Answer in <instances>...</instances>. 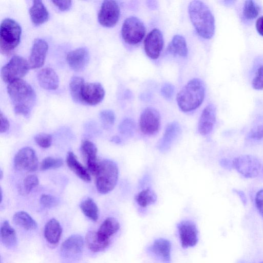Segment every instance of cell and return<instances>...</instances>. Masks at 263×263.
Instances as JSON below:
<instances>
[{"instance_id": "6da1fadb", "label": "cell", "mask_w": 263, "mask_h": 263, "mask_svg": "<svg viewBox=\"0 0 263 263\" xmlns=\"http://www.w3.org/2000/svg\"><path fill=\"white\" fill-rule=\"evenodd\" d=\"M7 92L16 114L29 117L36 102V94L31 86L23 79L8 84Z\"/></svg>"}, {"instance_id": "7a4b0ae2", "label": "cell", "mask_w": 263, "mask_h": 263, "mask_svg": "<svg viewBox=\"0 0 263 263\" xmlns=\"http://www.w3.org/2000/svg\"><path fill=\"white\" fill-rule=\"evenodd\" d=\"M191 22L198 34L205 39H211L215 33V20L208 6L200 1H193L188 6Z\"/></svg>"}, {"instance_id": "3957f363", "label": "cell", "mask_w": 263, "mask_h": 263, "mask_svg": "<svg viewBox=\"0 0 263 263\" xmlns=\"http://www.w3.org/2000/svg\"><path fill=\"white\" fill-rule=\"evenodd\" d=\"M205 91V85L201 79L194 78L190 80L177 95L179 107L183 112L196 109L202 104Z\"/></svg>"}, {"instance_id": "277c9868", "label": "cell", "mask_w": 263, "mask_h": 263, "mask_svg": "<svg viewBox=\"0 0 263 263\" xmlns=\"http://www.w3.org/2000/svg\"><path fill=\"white\" fill-rule=\"evenodd\" d=\"M118 176V167L115 162L108 159L100 161L95 175L98 192L102 194L111 192L117 184Z\"/></svg>"}, {"instance_id": "5b68a950", "label": "cell", "mask_w": 263, "mask_h": 263, "mask_svg": "<svg viewBox=\"0 0 263 263\" xmlns=\"http://www.w3.org/2000/svg\"><path fill=\"white\" fill-rule=\"evenodd\" d=\"M0 29V51L2 54L8 55L20 43L21 27L14 20L6 18L2 21Z\"/></svg>"}, {"instance_id": "8992f818", "label": "cell", "mask_w": 263, "mask_h": 263, "mask_svg": "<svg viewBox=\"0 0 263 263\" xmlns=\"http://www.w3.org/2000/svg\"><path fill=\"white\" fill-rule=\"evenodd\" d=\"M120 229L118 220L112 217H108L100 226L97 232L92 231V240L95 245L101 251L106 249L110 243V238Z\"/></svg>"}, {"instance_id": "52a82bcc", "label": "cell", "mask_w": 263, "mask_h": 263, "mask_svg": "<svg viewBox=\"0 0 263 263\" xmlns=\"http://www.w3.org/2000/svg\"><path fill=\"white\" fill-rule=\"evenodd\" d=\"M30 66L25 59L19 55L13 56L1 69L3 81L8 84L22 79L28 72Z\"/></svg>"}, {"instance_id": "ba28073f", "label": "cell", "mask_w": 263, "mask_h": 263, "mask_svg": "<svg viewBox=\"0 0 263 263\" xmlns=\"http://www.w3.org/2000/svg\"><path fill=\"white\" fill-rule=\"evenodd\" d=\"M145 31L143 22L137 17L131 16L127 18L123 23L121 34L126 43L135 45L142 41Z\"/></svg>"}, {"instance_id": "9c48e42d", "label": "cell", "mask_w": 263, "mask_h": 263, "mask_svg": "<svg viewBox=\"0 0 263 263\" xmlns=\"http://www.w3.org/2000/svg\"><path fill=\"white\" fill-rule=\"evenodd\" d=\"M232 165L239 174L247 178L257 177L261 168L259 159L252 155H242L235 158Z\"/></svg>"}, {"instance_id": "30bf717a", "label": "cell", "mask_w": 263, "mask_h": 263, "mask_svg": "<svg viewBox=\"0 0 263 263\" xmlns=\"http://www.w3.org/2000/svg\"><path fill=\"white\" fill-rule=\"evenodd\" d=\"M105 90L99 83H83L80 88L77 103L96 105L104 99Z\"/></svg>"}, {"instance_id": "8fae6325", "label": "cell", "mask_w": 263, "mask_h": 263, "mask_svg": "<svg viewBox=\"0 0 263 263\" xmlns=\"http://www.w3.org/2000/svg\"><path fill=\"white\" fill-rule=\"evenodd\" d=\"M161 118L158 111L152 107L145 108L142 112L139 121L141 132L147 136L155 135L159 130Z\"/></svg>"}, {"instance_id": "7c38bea8", "label": "cell", "mask_w": 263, "mask_h": 263, "mask_svg": "<svg viewBox=\"0 0 263 263\" xmlns=\"http://www.w3.org/2000/svg\"><path fill=\"white\" fill-rule=\"evenodd\" d=\"M14 165L18 170L35 171L38 167V160L34 151L29 147L20 149L14 157Z\"/></svg>"}, {"instance_id": "4fadbf2b", "label": "cell", "mask_w": 263, "mask_h": 263, "mask_svg": "<svg viewBox=\"0 0 263 263\" xmlns=\"http://www.w3.org/2000/svg\"><path fill=\"white\" fill-rule=\"evenodd\" d=\"M120 8L114 1H105L102 4L98 13V21L106 27L115 26L119 20Z\"/></svg>"}, {"instance_id": "5bb4252c", "label": "cell", "mask_w": 263, "mask_h": 263, "mask_svg": "<svg viewBox=\"0 0 263 263\" xmlns=\"http://www.w3.org/2000/svg\"><path fill=\"white\" fill-rule=\"evenodd\" d=\"M181 246L187 248L195 246L198 241V231L195 223L189 220L179 222L177 226Z\"/></svg>"}, {"instance_id": "9a60e30c", "label": "cell", "mask_w": 263, "mask_h": 263, "mask_svg": "<svg viewBox=\"0 0 263 263\" xmlns=\"http://www.w3.org/2000/svg\"><path fill=\"white\" fill-rule=\"evenodd\" d=\"M163 46V37L158 29H153L146 36L144 42L145 53L152 59H157L160 55Z\"/></svg>"}, {"instance_id": "2e32d148", "label": "cell", "mask_w": 263, "mask_h": 263, "mask_svg": "<svg viewBox=\"0 0 263 263\" xmlns=\"http://www.w3.org/2000/svg\"><path fill=\"white\" fill-rule=\"evenodd\" d=\"M48 49V45L45 40H34L28 60L30 68H39L43 65Z\"/></svg>"}, {"instance_id": "e0dca14e", "label": "cell", "mask_w": 263, "mask_h": 263, "mask_svg": "<svg viewBox=\"0 0 263 263\" xmlns=\"http://www.w3.org/2000/svg\"><path fill=\"white\" fill-rule=\"evenodd\" d=\"M81 151L85 159L87 170L95 176L100 163L97 160V148L96 145L89 140H84L81 143Z\"/></svg>"}, {"instance_id": "ac0fdd59", "label": "cell", "mask_w": 263, "mask_h": 263, "mask_svg": "<svg viewBox=\"0 0 263 263\" xmlns=\"http://www.w3.org/2000/svg\"><path fill=\"white\" fill-rule=\"evenodd\" d=\"M216 118V107L210 103L203 109L200 117L198 124L199 133L203 136L210 134L214 127Z\"/></svg>"}, {"instance_id": "d6986e66", "label": "cell", "mask_w": 263, "mask_h": 263, "mask_svg": "<svg viewBox=\"0 0 263 263\" xmlns=\"http://www.w3.org/2000/svg\"><path fill=\"white\" fill-rule=\"evenodd\" d=\"M89 53L84 47H81L69 52L66 61L69 67L74 71H80L85 69L89 61Z\"/></svg>"}, {"instance_id": "ffe728a7", "label": "cell", "mask_w": 263, "mask_h": 263, "mask_svg": "<svg viewBox=\"0 0 263 263\" xmlns=\"http://www.w3.org/2000/svg\"><path fill=\"white\" fill-rule=\"evenodd\" d=\"M84 239L80 235H72L67 238L61 245L62 255L66 258L80 254L84 248Z\"/></svg>"}, {"instance_id": "44dd1931", "label": "cell", "mask_w": 263, "mask_h": 263, "mask_svg": "<svg viewBox=\"0 0 263 263\" xmlns=\"http://www.w3.org/2000/svg\"><path fill=\"white\" fill-rule=\"evenodd\" d=\"M181 133L178 123L173 122L166 127L163 136L157 144V148L161 153L167 151Z\"/></svg>"}, {"instance_id": "7402d4cb", "label": "cell", "mask_w": 263, "mask_h": 263, "mask_svg": "<svg viewBox=\"0 0 263 263\" xmlns=\"http://www.w3.org/2000/svg\"><path fill=\"white\" fill-rule=\"evenodd\" d=\"M171 244L164 238L155 240L148 248V251L163 263L171 262Z\"/></svg>"}, {"instance_id": "603a6c76", "label": "cell", "mask_w": 263, "mask_h": 263, "mask_svg": "<svg viewBox=\"0 0 263 263\" xmlns=\"http://www.w3.org/2000/svg\"><path fill=\"white\" fill-rule=\"evenodd\" d=\"M37 79L41 87L47 90L57 89L59 84V79L55 71L47 67L42 69L38 73Z\"/></svg>"}, {"instance_id": "cb8c5ba5", "label": "cell", "mask_w": 263, "mask_h": 263, "mask_svg": "<svg viewBox=\"0 0 263 263\" xmlns=\"http://www.w3.org/2000/svg\"><path fill=\"white\" fill-rule=\"evenodd\" d=\"M66 163L68 167L81 179L86 182L91 181L88 171L77 159L72 152H69L66 156Z\"/></svg>"}, {"instance_id": "d4e9b609", "label": "cell", "mask_w": 263, "mask_h": 263, "mask_svg": "<svg viewBox=\"0 0 263 263\" xmlns=\"http://www.w3.org/2000/svg\"><path fill=\"white\" fill-rule=\"evenodd\" d=\"M62 233V227L55 218L50 219L45 226L44 237L47 241L51 245H56L59 242Z\"/></svg>"}, {"instance_id": "484cf974", "label": "cell", "mask_w": 263, "mask_h": 263, "mask_svg": "<svg viewBox=\"0 0 263 263\" xmlns=\"http://www.w3.org/2000/svg\"><path fill=\"white\" fill-rule=\"evenodd\" d=\"M29 14L32 23L39 25L46 22L49 18V13L42 1H33V5L29 9Z\"/></svg>"}, {"instance_id": "4316f807", "label": "cell", "mask_w": 263, "mask_h": 263, "mask_svg": "<svg viewBox=\"0 0 263 263\" xmlns=\"http://www.w3.org/2000/svg\"><path fill=\"white\" fill-rule=\"evenodd\" d=\"M1 238L3 243L7 247L12 248L16 245V232L7 220L4 221L1 225Z\"/></svg>"}, {"instance_id": "83f0119b", "label": "cell", "mask_w": 263, "mask_h": 263, "mask_svg": "<svg viewBox=\"0 0 263 263\" xmlns=\"http://www.w3.org/2000/svg\"><path fill=\"white\" fill-rule=\"evenodd\" d=\"M167 51L174 55L185 57L187 54L186 41L183 36L175 35L167 47Z\"/></svg>"}, {"instance_id": "f1b7e54d", "label": "cell", "mask_w": 263, "mask_h": 263, "mask_svg": "<svg viewBox=\"0 0 263 263\" xmlns=\"http://www.w3.org/2000/svg\"><path fill=\"white\" fill-rule=\"evenodd\" d=\"M14 223L27 230H33L37 228L36 222L27 212L19 211L13 216Z\"/></svg>"}, {"instance_id": "f546056e", "label": "cell", "mask_w": 263, "mask_h": 263, "mask_svg": "<svg viewBox=\"0 0 263 263\" xmlns=\"http://www.w3.org/2000/svg\"><path fill=\"white\" fill-rule=\"evenodd\" d=\"M80 208L83 213L89 219L93 221L98 220V208L92 198H88L82 201L80 204Z\"/></svg>"}, {"instance_id": "4dcf8cb0", "label": "cell", "mask_w": 263, "mask_h": 263, "mask_svg": "<svg viewBox=\"0 0 263 263\" xmlns=\"http://www.w3.org/2000/svg\"><path fill=\"white\" fill-rule=\"evenodd\" d=\"M261 8L255 1H246L242 9V17L246 21H253L259 15Z\"/></svg>"}, {"instance_id": "1f68e13d", "label": "cell", "mask_w": 263, "mask_h": 263, "mask_svg": "<svg viewBox=\"0 0 263 263\" xmlns=\"http://www.w3.org/2000/svg\"><path fill=\"white\" fill-rule=\"evenodd\" d=\"M157 199V196L155 192L149 189L141 191L135 197L137 203L143 208L154 204Z\"/></svg>"}, {"instance_id": "d6a6232c", "label": "cell", "mask_w": 263, "mask_h": 263, "mask_svg": "<svg viewBox=\"0 0 263 263\" xmlns=\"http://www.w3.org/2000/svg\"><path fill=\"white\" fill-rule=\"evenodd\" d=\"M136 129L135 121L130 118H126L121 122L119 130L120 133L126 137H132L134 135Z\"/></svg>"}, {"instance_id": "836d02e7", "label": "cell", "mask_w": 263, "mask_h": 263, "mask_svg": "<svg viewBox=\"0 0 263 263\" xmlns=\"http://www.w3.org/2000/svg\"><path fill=\"white\" fill-rule=\"evenodd\" d=\"M64 163L63 159L52 157L44 158L41 162L40 169L46 171L50 169H54L60 167Z\"/></svg>"}, {"instance_id": "e575fe53", "label": "cell", "mask_w": 263, "mask_h": 263, "mask_svg": "<svg viewBox=\"0 0 263 263\" xmlns=\"http://www.w3.org/2000/svg\"><path fill=\"white\" fill-rule=\"evenodd\" d=\"M84 82V79L78 76H73L70 80L69 83L70 93L76 102L77 101L80 88Z\"/></svg>"}, {"instance_id": "d590c367", "label": "cell", "mask_w": 263, "mask_h": 263, "mask_svg": "<svg viewBox=\"0 0 263 263\" xmlns=\"http://www.w3.org/2000/svg\"><path fill=\"white\" fill-rule=\"evenodd\" d=\"M247 138L253 140H260L263 138V122H256L248 133Z\"/></svg>"}, {"instance_id": "8d00e7d4", "label": "cell", "mask_w": 263, "mask_h": 263, "mask_svg": "<svg viewBox=\"0 0 263 263\" xmlns=\"http://www.w3.org/2000/svg\"><path fill=\"white\" fill-rule=\"evenodd\" d=\"M101 121L106 128L111 127L115 121V115L113 111L109 109L102 110L100 113Z\"/></svg>"}, {"instance_id": "74e56055", "label": "cell", "mask_w": 263, "mask_h": 263, "mask_svg": "<svg viewBox=\"0 0 263 263\" xmlns=\"http://www.w3.org/2000/svg\"><path fill=\"white\" fill-rule=\"evenodd\" d=\"M35 143L40 147L44 148H48L52 144V136L46 133H40L34 138Z\"/></svg>"}, {"instance_id": "f35d334b", "label": "cell", "mask_w": 263, "mask_h": 263, "mask_svg": "<svg viewBox=\"0 0 263 263\" xmlns=\"http://www.w3.org/2000/svg\"><path fill=\"white\" fill-rule=\"evenodd\" d=\"M252 86L256 90L263 89V65L256 71L252 80Z\"/></svg>"}, {"instance_id": "ab89813d", "label": "cell", "mask_w": 263, "mask_h": 263, "mask_svg": "<svg viewBox=\"0 0 263 263\" xmlns=\"http://www.w3.org/2000/svg\"><path fill=\"white\" fill-rule=\"evenodd\" d=\"M39 183L37 177L34 175H29L25 177L23 181V187L26 193H29L31 191L37 186Z\"/></svg>"}, {"instance_id": "60d3db41", "label": "cell", "mask_w": 263, "mask_h": 263, "mask_svg": "<svg viewBox=\"0 0 263 263\" xmlns=\"http://www.w3.org/2000/svg\"><path fill=\"white\" fill-rule=\"evenodd\" d=\"M58 200L51 195L43 194L40 198V203L45 208H51L58 204Z\"/></svg>"}, {"instance_id": "b9f144b4", "label": "cell", "mask_w": 263, "mask_h": 263, "mask_svg": "<svg viewBox=\"0 0 263 263\" xmlns=\"http://www.w3.org/2000/svg\"><path fill=\"white\" fill-rule=\"evenodd\" d=\"M175 87L170 83H164L160 89L161 94L166 99H171L174 95Z\"/></svg>"}, {"instance_id": "7bdbcfd3", "label": "cell", "mask_w": 263, "mask_h": 263, "mask_svg": "<svg viewBox=\"0 0 263 263\" xmlns=\"http://www.w3.org/2000/svg\"><path fill=\"white\" fill-rule=\"evenodd\" d=\"M52 2L62 11L69 10L72 5L71 1H52Z\"/></svg>"}, {"instance_id": "ee69618b", "label": "cell", "mask_w": 263, "mask_h": 263, "mask_svg": "<svg viewBox=\"0 0 263 263\" xmlns=\"http://www.w3.org/2000/svg\"><path fill=\"white\" fill-rule=\"evenodd\" d=\"M255 200L258 211L263 216V189L259 190L256 193Z\"/></svg>"}, {"instance_id": "f6af8a7d", "label": "cell", "mask_w": 263, "mask_h": 263, "mask_svg": "<svg viewBox=\"0 0 263 263\" xmlns=\"http://www.w3.org/2000/svg\"><path fill=\"white\" fill-rule=\"evenodd\" d=\"M0 120H1V133H6L9 128L10 123L7 118L5 116L3 113L1 111L0 113Z\"/></svg>"}, {"instance_id": "bcb514c9", "label": "cell", "mask_w": 263, "mask_h": 263, "mask_svg": "<svg viewBox=\"0 0 263 263\" xmlns=\"http://www.w3.org/2000/svg\"><path fill=\"white\" fill-rule=\"evenodd\" d=\"M256 28L258 33L263 36V16H260L257 20Z\"/></svg>"}, {"instance_id": "7dc6e473", "label": "cell", "mask_w": 263, "mask_h": 263, "mask_svg": "<svg viewBox=\"0 0 263 263\" xmlns=\"http://www.w3.org/2000/svg\"><path fill=\"white\" fill-rule=\"evenodd\" d=\"M220 163L222 166L225 167L226 168L230 169L232 167H233L232 162L230 163L229 160L226 159H222L220 161Z\"/></svg>"}, {"instance_id": "c3c4849f", "label": "cell", "mask_w": 263, "mask_h": 263, "mask_svg": "<svg viewBox=\"0 0 263 263\" xmlns=\"http://www.w3.org/2000/svg\"><path fill=\"white\" fill-rule=\"evenodd\" d=\"M235 192L238 195V196L240 198L241 200H242V202L244 204H246L247 199H246V196H245V194L243 193V192L242 191H238V190L235 191Z\"/></svg>"}, {"instance_id": "681fc988", "label": "cell", "mask_w": 263, "mask_h": 263, "mask_svg": "<svg viewBox=\"0 0 263 263\" xmlns=\"http://www.w3.org/2000/svg\"><path fill=\"white\" fill-rule=\"evenodd\" d=\"M112 141L117 143H119L121 142V140L118 137H115L112 138Z\"/></svg>"}, {"instance_id": "f907efd6", "label": "cell", "mask_w": 263, "mask_h": 263, "mask_svg": "<svg viewBox=\"0 0 263 263\" xmlns=\"http://www.w3.org/2000/svg\"><path fill=\"white\" fill-rule=\"evenodd\" d=\"M3 172H2V170H1L0 171V176H1L0 178H1V179H2V178H3Z\"/></svg>"}, {"instance_id": "816d5d0a", "label": "cell", "mask_w": 263, "mask_h": 263, "mask_svg": "<svg viewBox=\"0 0 263 263\" xmlns=\"http://www.w3.org/2000/svg\"><path fill=\"white\" fill-rule=\"evenodd\" d=\"M260 263H263V261H262V262H260Z\"/></svg>"}]
</instances>
